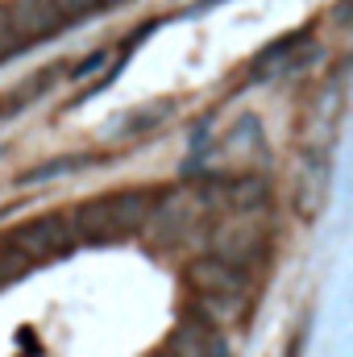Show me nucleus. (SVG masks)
Instances as JSON below:
<instances>
[{"label":"nucleus","mask_w":353,"mask_h":357,"mask_svg":"<svg viewBox=\"0 0 353 357\" xmlns=\"http://www.w3.org/2000/svg\"><path fill=\"white\" fill-rule=\"evenodd\" d=\"M8 241L29 262H46V258H67L80 245V229H75V216H42V220L17 229Z\"/></svg>","instance_id":"nucleus-1"},{"label":"nucleus","mask_w":353,"mask_h":357,"mask_svg":"<svg viewBox=\"0 0 353 357\" xmlns=\"http://www.w3.org/2000/svg\"><path fill=\"white\" fill-rule=\"evenodd\" d=\"M4 13H8V25H13L21 46H33L42 38H59L67 29V21L59 17V8L50 0H8Z\"/></svg>","instance_id":"nucleus-2"},{"label":"nucleus","mask_w":353,"mask_h":357,"mask_svg":"<svg viewBox=\"0 0 353 357\" xmlns=\"http://www.w3.org/2000/svg\"><path fill=\"white\" fill-rule=\"evenodd\" d=\"M167 349H171V357H229V345H225L220 328L208 324L195 312L171 333V345Z\"/></svg>","instance_id":"nucleus-3"},{"label":"nucleus","mask_w":353,"mask_h":357,"mask_svg":"<svg viewBox=\"0 0 353 357\" xmlns=\"http://www.w3.org/2000/svg\"><path fill=\"white\" fill-rule=\"evenodd\" d=\"M187 282L200 295H246V270L220 258H195L187 266Z\"/></svg>","instance_id":"nucleus-4"},{"label":"nucleus","mask_w":353,"mask_h":357,"mask_svg":"<svg viewBox=\"0 0 353 357\" xmlns=\"http://www.w3.org/2000/svg\"><path fill=\"white\" fill-rule=\"evenodd\" d=\"M154 191H117V195H108V212H112V237H129V233H137L146 220H150V212H154Z\"/></svg>","instance_id":"nucleus-5"},{"label":"nucleus","mask_w":353,"mask_h":357,"mask_svg":"<svg viewBox=\"0 0 353 357\" xmlns=\"http://www.w3.org/2000/svg\"><path fill=\"white\" fill-rule=\"evenodd\" d=\"M29 266H33V262H29V258L8 241V237H4V241H0V287H8L13 278H21Z\"/></svg>","instance_id":"nucleus-6"},{"label":"nucleus","mask_w":353,"mask_h":357,"mask_svg":"<svg viewBox=\"0 0 353 357\" xmlns=\"http://www.w3.org/2000/svg\"><path fill=\"white\" fill-rule=\"evenodd\" d=\"M75 167H84V158H59V162L38 167V171H25V175H21V183L29 187V183H42V178H59V175H67V171H75Z\"/></svg>","instance_id":"nucleus-7"},{"label":"nucleus","mask_w":353,"mask_h":357,"mask_svg":"<svg viewBox=\"0 0 353 357\" xmlns=\"http://www.w3.org/2000/svg\"><path fill=\"white\" fill-rule=\"evenodd\" d=\"M54 8H59V17L71 25V21H80V17H91V13H100V0H50Z\"/></svg>","instance_id":"nucleus-8"},{"label":"nucleus","mask_w":353,"mask_h":357,"mask_svg":"<svg viewBox=\"0 0 353 357\" xmlns=\"http://www.w3.org/2000/svg\"><path fill=\"white\" fill-rule=\"evenodd\" d=\"M262 199H266V187L254 183V178H241V183L233 187V204H237V208H250V204H262Z\"/></svg>","instance_id":"nucleus-9"},{"label":"nucleus","mask_w":353,"mask_h":357,"mask_svg":"<svg viewBox=\"0 0 353 357\" xmlns=\"http://www.w3.org/2000/svg\"><path fill=\"white\" fill-rule=\"evenodd\" d=\"M17 50H25V46L17 42V33H13V25H8V13H4V4H0V63L13 59Z\"/></svg>","instance_id":"nucleus-10"},{"label":"nucleus","mask_w":353,"mask_h":357,"mask_svg":"<svg viewBox=\"0 0 353 357\" xmlns=\"http://www.w3.org/2000/svg\"><path fill=\"white\" fill-rule=\"evenodd\" d=\"M104 59H108V54H104V50H96V54H91L88 63H84V67H75L71 75H75V79H84V75H96V71L104 67Z\"/></svg>","instance_id":"nucleus-11"},{"label":"nucleus","mask_w":353,"mask_h":357,"mask_svg":"<svg viewBox=\"0 0 353 357\" xmlns=\"http://www.w3.org/2000/svg\"><path fill=\"white\" fill-rule=\"evenodd\" d=\"M158 357H171V349H163V354H158Z\"/></svg>","instance_id":"nucleus-12"}]
</instances>
